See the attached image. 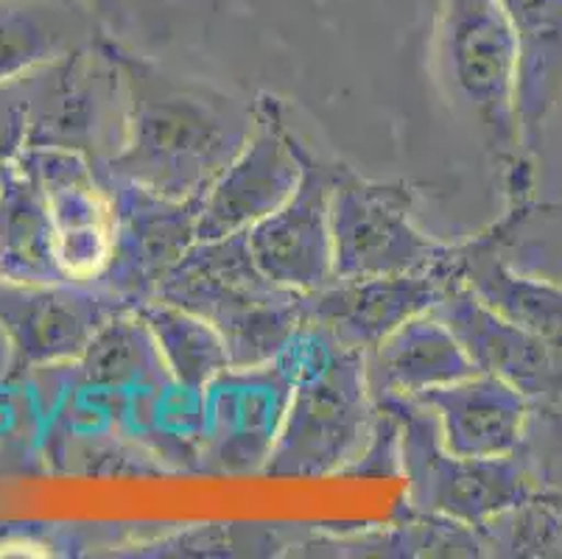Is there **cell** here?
Instances as JSON below:
<instances>
[{
	"instance_id": "cell-1",
	"label": "cell",
	"mask_w": 562,
	"mask_h": 559,
	"mask_svg": "<svg viewBox=\"0 0 562 559\" xmlns=\"http://www.w3.org/2000/svg\"><path fill=\"white\" fill-rule=\"evenodd\" d=\"M112 51L124 76L126 132L95 171L177 202L202 199L247 143L255 101L173 74L117 43Z\"/></svg>"
},
{
	"instance_id": "cell-2",
	"label": "cell",
	"mask_w": 562,
	"mask_h": 559,
	"mask_svg": "<svg viewBox=\"0 0 562 559\" xmlns=\"http://www.w3.org/2000/svg\"><path fill=\"white\" fill-rule=\"evenodd\" d=\"M437 74L451 104L473 123L507 182L509 208L535 202V174L520 152L518 51L501 0H446L437 25Z\"/></svg>"
},
{
	"instance_id": "cell-3",
	"label": "cell",
	"mask_w": 562,
	"mask_h": 559,
	"mask_svg": "<svg viewBox=\"0 0 562 559\" xmlns=\"http://www.w3.org/2000/svg\"><path fill=\"white\" fill-rule=\"evenodd\" d=\"M372 420L375 400L367 383L364 353L350 350L319 327L303 325L289 412L260 476H345L370 439Z\"/></svg>"
},
{
	"instance_id": "cell-4",
	"label": "cell",
	"mask_w": 562,
	"mask_h": 559,
	"mask_svg": "<svg viewBox=\"0 0 562 559\" xmlns=\"http://www.w3.org/2000/svg\"><path fill=\"white\" fill-rule=\"evenodd\" d=\"M155 297L216 327L229 367H252L278 356L303 331L308 311V294L283 289L260 271L247 233L196 241L162 277Z\"/></svg>"
},
{
	"instance_id": "cell-5",
	"label": "cell",
	"mask_w": 562,
	"mask_h": 559,
	"mask_svg": "<svg viewBox=\"0 0 562 559\" xmlns=\"http://www.w3.org/2000/svg\"><path fill=\"white\" fill-rule=\"evenodd\" d=\"M401 420V479L408 515L437 517L479 529L490 517L535 492L518 456L470 459L446 448L431 409L417 400L378 398Z\"/></svg>"
},
{
	"instance_id": "cell-6",
	"label": "cell",
	"mask_w": 562,
	"mask_h": 559,
	"mask_svg": "<svg viewBox=\"0 0 562 559\" xmlns=\"http://www.w3.org/2000/svg\"><path fill=\"white\" fill-rule=\"evenodd\" d=\"M414 193L403 182H378L336 163L330 191L334 280L457 269L462 246L417 227Z\"/></svg>"
},
{
	"instance_id": "cell-7",
	"label": "cell",
	"mask_w": 562,
	"mask_h": 559,
	"mask_svg": "<svg viewBox=\"0 0 562 559\" xmlns=\"http://www.w3.org/2000/svg\"><path fill=\"white\" fill-rule=\"evenodd\" d=\"M25 90L32 104L29 148H68L99 166L124 143V76L106 37L29 74Z\"/></svg>"
},
{
	"instance_id": "cell-8",
	"label": "cell",
	"mask_w": 562,
	"mask_h": 559,
	"mask_svg": "<svg viewBox=\"0 0 562 559\" xmlns=\"http://www.w3.org/2000/svg\"><path fill=\"white\" fill-rule=\"evenodd\" d=\"M297 376V336L269 361L227 367L202 389V473L260 476Z\"/></svg>"
},
{
	"instance_id": "cell-9",
	"label": "cell",
	"mask_w": 562,
	"mask_h": 559,
	"mask_svg": "<svg viewBox=\"0 0 562 559\" xmlns=\"http://www.w3.org/2000/svg\"><path fill=\"white\" fill-rule=\"evenodd\" d=\"M101 177V174H99ZM112 204V249L104 269L87 280L126 308L155 300L162 277L199 241L202 199H166L140 185L101 177Z\"/></svg>"
},
{
	"instance_id": "cell-10",
	"label": "cell",
	"mask_w": 562,
	"mask_h": 559,
	"mask_svg": "<svg viewBox=\"0 0 562 559\" xmlns=\"http://www.w3.org/2000/svg\"><path fill=\"white\" fill-rule=\"evenodd\" d=\"M303 143L289 123L283 101L266 92L258 96L247 143L202 197L199 241L247 233L272 215L303 177Z\"/></svg>"
},
{
	"instance_id": "cell-11",
	"label": "cell",
	"mask_w": 562,
	"mask_h": 559,
	"mask_svg": "<svg viewBox=\"0 0 562 559\" xmlns=\"http://www.w3.org/2000/svg\"><path fill=\"white\" fill-rule=\"evenodd\" d=\"M132 311L95 283H7L0 280V333L20 369L59 367L81 358L101 327Z\"/></svg>"
},
{
	"instance_id": "cell-12",
	"label": "cell",
	"mask_w": 562,
	"mask_h": 559,
	"mask_svg": "<svg viewBox=\"0 0 562 559\" xmlns=\"http://www.w3.org/2000/svg\"><path fill=\"white\" fill-rule=\"evenodd\" d=\"M336 163H325L303 143V177L272 215L247 230L255 264L269 280L300 294H316L334 283L330 191Z\"/></svg>"
},
{
	"instance_id": "cell-13",
	"label": "cell",
	"mask_w": 562,
	"mask_h": 559,
	"mask_svg": "<svg viewBox=\"0 0 562 559\" xmlns=\"http://www.w3.org/2000/svg\"><path fill=\"white\" fill-rule=\"evenodd\" d=\"M14 166L37 182L48 204L59 260L70 280H93L112 249V204L93 160L68 148H25Z\"/></svg>"
},
{
	"instance_id": "cell-14",
	"label": "cell",
	"mask_w": 562,
	"mask_h": 559,
	"mask_svg": "<svg viewBox=\"0 0 562 559\" xmlns=\"http://www.w3.org/2000/svg\"><path fill=\"white\" fill-rule=\"evenodd\" d=\"M431 311L457 336L476 372L513 383L531 406H562V353L495 314L462 283V277Z\"/></svg>"
},
{
	"instance_id": "cell-15",
	"label": "cell",
	"mask_w": 562,
	"mask_h": 559,
	"mask_svg": "<svg viewBox=\"0 0 562 559\" xmlns=\"http://www.w3.org/2000/svg\"><path fill=\"white\" fill-rule=\"evenodd\" d=\"M457 280L459 266L417 275L334 280L328 289L308 294L305 325L330 333L350 350L370 353L403 322L431 311Z\"/></svg>"
},
{
	"instance_id": "cell-16",
	"label": "cell",
	"mask_w": 562,
	"mask_h": 559,
	"mask_svg": "<svg viewBox=\"0 0 562 559\" xmlns=\"http://www.w3.org/2000/svg\"><path fill=\"white\" fill-rule=\"evenodd\" d=\"M414 400L434 412L446 448L470 459L513 456L531 414L524 392L487 372L428 389Z\"/></svg>"
},
{
	"instance_id": "cell-17",
	"label": "cell",
	"mask_w": 562,
	"mask_h": 559,
	"mask_svg": "<svg viewBox=\"0 0 562 559\" xmlns=\"http://www.w3.org/2000/svg\"><path fill=\"white\" fill-rule=\"evenodd\" d=\"M364 369L372 400H414L428 389L462 381L476 372L457 336L434 311L412 316L381 345L364 353Z\"/></svg>"
},
{
	"instance_id": "cell-18",
	"label": "cell",
	"mask_w": 562,
	"mask_h": 559,
	"mask_svg": "<svg viewBox=\"0 0 562 559\" xmlns=\"http://www.w3.org/2000/svg\"><path fill=\"white\" fill-rule=\"evenodd\" d=\"M501 7L518 51L520 152L529 163L540 126L562 96V0H501Z\"/></svg>"
},
{
	"instance_id": "cell-19",
	"label": "cell",
	"mask_w": 562,
	"mask_h": 559,
	"mask_svg": "<svg viewBox=\"0 0 562 559\" xmlns=\"http://www.w3.org/2000/svg\"><path fill=\"white\" fill-rule=\"evenodd\" d=\"M459 277L495 314L562 353V289L513 269L484 235L462 244Z\"/></svg>"
},
{
	"instance_id": "cell-20",
	"label": "cell",
	"mask_w": 562,
	"mask_h": 559,
	"mask_svg": "<svg viewBox=\"0 0 562 559\" xmlns=\"http://www.w3.org/2000/svg\"><path fill=\"white\" fill-rule=\"evenodd\" d=\"M0 280L25 286L70 280L43 191L14 163L0 177Z\"/></svg>"
},
{
	"instance_id": "cell-21",
	"label": "cell",
	"mask_w": 562,
	"mask_h": 559,
	"mask_svg": "<svg viewBox=\"0 0 562 559\" xmlns=\"http://www.w3.org/2000/svg\"><path fill=\"white\" fill-rule=\"evenodd\" d=\"M93 23L70 0L0 3V85L18 81L50 62L90 45Z\"/></svg>"
},
{
	"instance_id": "cell-22",
	"label": "cell",
	"mask_w": 562,
	"mask_h": 559,
	"mask_svg": "<svg viewBox=\"0 0 562 559\" xmlns=\"http://www.w3.org/2000/svg\"><path fill=\"white\" fill-rule=\"evenodd\" d=\"M135 311L155 336L157 350L173 381L191 389H204L222 369L229 367L227 347L216 327L199 320L186 308L155 297Z\"/></svg>"
},
{
	"instance_id": "cell-23",
	"label": "cell",
	"mask_w": 562,
	"mask_h": 559,
	"mask_svg": "<svg viewBox=\"0 0 562 559\" xmlns=\"http://www.w3.org/2000/svg\"><path fill=\"white\" fill-rule=\"evenodd\" d=\"M482 235L513 269L562 289V202L515 204Z\"/></svg>"
},
{
	"instance_id": "cell-24",
	"label": "cell",
	"mask_w": 562,
	"mask_h": 559,
	"mask_svg": "<svg viewBox=\"0 0 562 559\" xmlns=\"http://www.w3.org/2000/svg\"><path fill=\"white\" fill-rule=\"evenodd\" d=\"M493 557H562V504L535 490L476 529Z\"/></svg>"
},
{
	"instance_id": "cell-25",
	"label": "cell",
	"mask_w": 562,
	"mask_h": 559,
	"mask_svg": "<svg viewBox=\"0 0 562 559\" xmlns=\"http://www.w3.org/2000/svg\"><path fill=\"white\" fill-rule=\"evenodd\" d=\"M535 490L562 504V406L543 403L531 406L526 434L515 450Z\"/></svg>"
},
{
	"instance_id": "cell-26",
	"label": "cell",
	"mask_w": 562,
	"mask_h": 559,
	"mask_svg": "<svg viewBox=\"0 0 562 559\" xmlns=\"http://www.w3.org/2000/svg\"><path fill=\"white\" fill-rule=\"evenodd\" d=\"M32 143V104L25 90V76L0 85V168L18 163Z\"/></svg>"
},
{
	"instance_id": "cell-27",
	"label": "cell",
	"mask_w": 562,
	"mask_h": 559,
	"mask_svg": "<svg viewBox=\"0 0 562 559\" xmlns=\"http://www.w3.org/2000/svg\"><path fill=\"white\" fill-rule=\"evenodd\" d=\"M549 137H560V141H562V96H560V101H557V104L551 107L549 115H546V121H543V126H540L538 141H535V146H538L540 141H549ZM531 152H535V148H531ZM560 154H562V152H554V154H549V157H543V160L535 163V171H538V168H543L546 163L557 160ZM529 157H531V154H529ZM560 199H562V197H560ZM560 199H557V202H560Z\"/></svg>"
},
{
	"instance_id": "cell-28",
	"label": "cell",
	"mask_w": 562,
	"mask_h": 559,
	"mask_svg": "<svg viewBox=\"0 0 562 559\" xmlns=\"http://www.w3.org/2000/svg\"><path fill=\"white\" fill-rule=\"evenodd\" d=\"M0 177H3V168H0Z\"/></svg>"
},
{
	"instance_id": "cell-29",
	"label": "cell",
	"mask_w": 562,
	"mask_h": 559,
	"mask_svg": "<svg viewBox=\"0 0 562 559\" xmlns=\"http://www.w3.org/2000/svg\"><path fill=\"white\" fill-rule=\"evenodd\" d=\"M0 3H3V0H0Z\"/></svg>"
},
{
	"instance_id": "cell-30",
	"label": "cell",
	"mask_w": 562,
	"mask_h": 559,
	"mask_svg": "<svg viewBox=\"0 0 562 559\" xmlns=\"http://www.w3.org/2000/svg\"><path fill=\"white\" fill-rule=\"evenodd\" d=\"M560 202H562V199H560Z\"/></svg>"
}]
</instances>
